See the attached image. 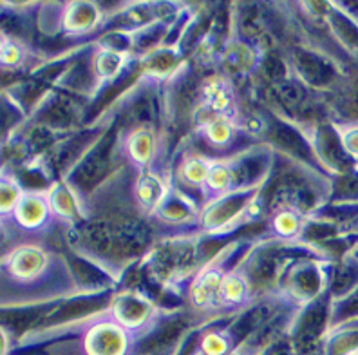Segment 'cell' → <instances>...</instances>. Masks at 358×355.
<instances>
[{"label":"cell","mask_w":358,"mask_h":355,"mask_svg":"<svg viewBox=\"0 0 358 355\" xmlns=\"http://www.w3.org/2000/svg\"><path fill=\"white\" fill-rule=\"evenodd\" d=\"M338 138L345 153L353 158H358V127L338 129Z\"/></svg>","instance_id":"cell-18"},{"label":"cell","mask_w":358,"mask_h":355,"mask_svg":"<svg viewBox=\"0 0 358 355\" xmlns=\"http://www.w3.org/2000/svg\"><path fill=\"white\" fill-rule=\"evenodd\" d=\"M123 66V55L118 51H101L98 53L94 67L101 78H110V76Z\"/></svg>","instance_id":"cell-16"},{"label":"cell","mask_w":358,"mask_h":355,"mask_svg":"<svg viewBox=\"0 0 358 355\" xmlns=\"http://www.w3.org/2000/svg\"><path fill=\"white\" fill-rule=\"evenodd\" d=\"M197 132L201 134L205 144L210 145L212 149L227 151L236 140V122L205 111L201 122L197 125Z\"/></svg>","instance_id":"cell-7"},{"label":"cell","mask_w":358,"mask_h":355,"mask_svg":"<svg viewBox=\"0 0 358 355\" xmlns=\"http://www.w3.org/2000/svg\"><path fill=\"white\" fill-rule=\"evenodd\" d=\"M98 20V13L94 4H87V2H76V4H69V9L66 11L64 17V27L73 33H80V31L91 29Z\"/></svg>","instance_id":"cell-14"},{"label":"cell","mask_w":358,"mask_h":355,"mask_svg":"<svg viewBox=\"0 0 358 355\" xmlns=\"http://www.w3.org/2000/svg\"><path fill=\"white\" fill-rule=\"evenodd\" d=\"M210 162H212V160L205 158V156H199V154L187 156L178 167L179 181L188 185V187H194V189L201 190L203 183H205L206 172H208Z\"/></svg>","instance_id":"cell-13"},{"label":"cell","mask_w":358,"mask_h":355,"mask_svg":"<svg viewBox=\"0 0 358 355\" xmlns=\"http://www.w3.org/2000/svg\"><path fill=\"white\" fill-rule=\"evenodd\" d=\"M201 102L203 111L206 113L236 122L237 114H239V104H237L234 85L228 80L221 78V76L206 80L201 89Z\"/></svg>","instance_id":"cell-4"},{"label":"cell","mask_w":358,"mask_h":355,"mask_svg":"<svg viewBox=\"0 0 358 355\" xmlns=\"http://www.w3.org/2000/svg\"><path fill=\"white\" fill-rule=\"evenodd\" d=\"M26 58V49L15 40H4L2 46V66L4 67H17L20 66Z\"/></svg>","instance_id":"cell-17"},{"label":"cell","mask_w":358,"mask_h":355,"mask_svg":"<svg viewBox=\"0 0 358 355\" xmlns=\"http://www.w3.org/2000/svg\"><path fill=\"white\" fill-rule=\"evenodd\" d=\"M224 274L227 272H223L221 267H208L197 274L190 285V301L199 308L217 305V292Z\"/></svg>","instance_id":"cell-10"},{"label":"cell","mask_w":358,"mask_h":355,"mask_svg":"<svg viewBox=\"0 0 358 355\" xmlns=\"http://www.w3.org/2000/svg\"><path fill=\"white\" fill-rule=\"evenodd\" d=\"M51 197L45 190H24L13 212L4 218L6 228H18V232L42 236L57 219Z\"/></svg>","instance_id":"cell-2"},{"label":"cell","mask_w":358,"mask_h":355,"mask_svg":"<svg viewBox=\"0 0 358 355\" xmlns=\"http://www.w3.org/2000/svg\"><path fill=\"white\" fill-rule=\"evenodd\" d=\"M114 319L118 321L120 325H123L125 328H136V326H141L145 321L152 316V307L147 299H143L141 295H136L132 292L127 294H122L116 298L113 307Z\"/></svg>","instance_id":"cell-8"},{"label":"cell","mask_w":358,"mask_h":355,"mask_svg":"<svg viewBox=\"0 0 358 355\" xmlns=\"http://www.w3.org/2000/svg\"><path fill=\"white\" fill-rule=\"evenodd\" d=\"M66 261L48 246L26 242L8 250L2 258V298L13 295L26 301L49 299L62 294L58 285L71 286Z\"/></svg>","instance_id":"cell-1"},{"label":"cell","mask_w":358,"mask_h":355,"mask_svg":"<svg viewBox=\"0 0 358 355\" xmlns=\"http://www.w3.org/2000/svg\"><path fill=\"white\" fill-rule=\"evenodd\" d=\"M250 298L248 279L243 272H227L217 292V305L223 307H239Z\"/></svg>","instance_id":"cell-12"},{"label":"cell","mask_w":358,"mask_h":355,"mask_svg":"<svg viewBox=\"0 0 358 355\" xmlns=\"http://www.w3.org/2000/svg\"><path fill=\"white\" fill-rule=\"evenodd\" d=\"M118 147L122 158L136 171H149L157 154V134L150 125H136L123 132Z\"/></svg>","instance_id":"cell-3"},{"label":"cell","mask_w":358,"mask_h":355,"mask_svg":"<svg viewBox=\"0 0 358 355\" xmlns=\"http://www.w3.org/2000/svg\"><path fill=\"white\" fill-rule=\"evenodd\" d=\"M166 185L159 174L154 171H143L138 174L132 187V197L141 212H156L165 202Z\"/></svg>","instance_id":"cell-6"},{"label":"cell","mask_w":358,"mask_h":355,"mask_svg":"<svg viewBox=\"0 0 358 355\" xmlns=\"http://www.w3.org/2000/svg\"><path fill=\"white\" fill-rule=\"evenodd\" d=\"M234 189V169L224 160H212L206 172L201 196L205 203H215L223 200Z\"/></svg>","instance_id":"cell-9"},{"label":"cell","mask_w":358,"mask_h":355,"mask_svg":"<svg viewBox=\"0 0 358 355\" xmlns=\"http://www.w3.org/2000/svg\"><path fill=\"white\" fill-rule=\"evenodd\" d=\"M22 194L24 190L18 185L17 178L13 174L4 172V176H2V219L8 218L13 212V209L17 207L18 200H20Z\"/></svg>","instance_id":"cell-15"},{"label":"cell","mask_w":358,"mask_h":355,"mask_svg":"<svg viewBox=\"0 0 358 355\" xmlns=\"http://www.w3.org/2000/svg\"><path fill=\"white\" fill-rule=\"evenodd\" d=\"M306 225V218L295 207H280L270 218L271 232L280 239H295L301 236Z\"/></svg>","instance_id":"cell-11"},{"label":"cell","mask_w":358,"mask_h":355,"mask_svg":"<svg viewBox=\"0 0 358 355\" xmlns=\"http://www.w3.org/2000/svg\"><path fill=\"white\" fill-rule=\"evenodd\" d=\"M125 326L116 323H98L87 332L85 350L89 355H123L125 351Z\"/></svg>","instance_id":"cell-5"}]
</instances>
